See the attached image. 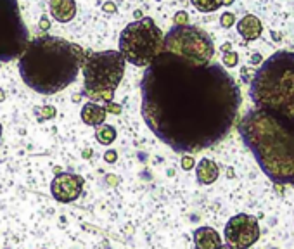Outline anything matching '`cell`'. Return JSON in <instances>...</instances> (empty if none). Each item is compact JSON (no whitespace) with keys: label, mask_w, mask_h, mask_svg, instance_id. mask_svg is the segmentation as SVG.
<instances>
[{"label":"cell","mask_w":294,"mask_h":249,"mask_svg":"<svg viewBox=\"0 0 294 249\" xmlns=\"http://www.w3.org/2000/svg\"><path fill=\"white\" fill-rule=\"evenodd\" d=\"M182 166H184V170H191L194 166V158L192 156H184L182 158Z\"/></svg>","instance_id":"22"},{"label":"cell","mask_w":294,"mask_h":249,"mask_svg":"<svg viewBox=\"0 0 294 249\" xmlns=\"http://www.w3.org/2000/svg\"><path fill=\"white\" fill-rule=\"evenodd\" d=\"M106 111H109V113H114V114H120V113H122V106H118V104H113V102H107Z\"/></svg>","instance_id":"24"},{"label":"cell","mask_w":294,"mask_h":249,"mask_svg":"<svg viewBox=\"0 0 294 249\" xmlns=\"http://www.w3.org/2000/svg\"><path fill=\"white\" fill-rule=\"evenodd\" d=\"M173 25L175 26H187L189 25V14L185 11H178L173 18Z\"/></svg>","instance_id":"19"},{"label":"cell","mask_w":294,"mask_h":249,"mask_svg":"<svg viewBox=\"0 0 294 249\" xmlns=\"http://www.w3.org/2000/svg\"><path fill=\"white\" fill-rule=\"evenodd\" d=\"M125 75V59L118 50L92 52L83 62V92L94 102H113Z\"/></svg>","instance_id":"5"},{"label":"cell","mask_w":294,"mask_h":249,"mask_svg":"<svg viewBox=\"0 0 294 249\" xmlns=\"http://www.w3.org/2000/svg\"><path fill=\"white\" fill-rule=\"evenodd\" d=\"M165 35L151 18H142L126 26L120 35V54L133 66L147 68L163 52Z\"/></svg>","instance_id":"6"},{"label":"cell","mask_w":294,"mask_h":249,"mask_svg":"<svg viewBox=\"0 0 294 249\" xmlns=\"http://www.w3.org/2000/svg\"><path fill=\"white\" fill-rule=\"evenodd\" d=\"M29 35L19 12L18 0H0V61L21 57Z\"/></svg>","instance_id":"8"},{"label":"cell","mask_w":294,"mask_h":249,"mask_svg":"<svg viewBox=\"0 0 294 249\" xmlns=\"http://www.w3.org/2000/svg\"><path fill=\"white\" fill-rule=\"evenodd\" d=\"M104 158H106V161H107V163L116 161V152H114V150H107L106 156H104Z\"/></svg>","instance_id":"25"},{"label":"cell","mask_w":294,"mask_h":249,"mask_svg":"<svg viewBox=\"0 0 294 249\" xmlns=\"http://www.w3.org/2000/svg\"><path fill=\"white\" fill-rule=\"evenodd\" d=\"M225 241L234 249H247L260 239V224L253 215L239 213L225 225Z\"/></svg>","instance_id":"9"},{"label":"cell","mask_w":294,"mask_h":249,"mask_svg":"<svg viewBox=\"0 0 294 249\" xmlns=\"http://www.w3.org/2000/svg\"><path fill=\"white\" fill-rule=\"evenodd\" d=\"M0 137H2V124H0Z\"/></svg>","instance_id":"33"},{"label":"cell","mask_w":294,"mask_h":249,"mask_svg":"<svg viewBox=\"0 0 294 249\" xmlns=\"http://www.w3.org/2000/svg\"><path fill=\"white\" fill-rule=\"evenodd\" d=\"M235 23V16L232 14V12H223L220 18V25L221 28H230V26H234Z\"/></svg>","instance_id":"20"},{"label":"cell","mask_w":294,"mask_h":249,"mask_svg":"<svg viewBox=\"0 0 294 249\" xmlns=\"http://www.w3.org/2000/svg\"><path fill=\"white\" fill-rule=\"evenodd\" d=\"M196 175H197V180L204 185H210L220 175V170H218L217 163L211 161V159L204 158L197 163V168H196Z\"/></svg>","instance_id":"15"},{"label":"cell","mask_w":294,"mask_h":249,"mask_svg":"<svg viewBox=\"0 0 294 249\" xmlns=\"http://www.w3.org/2000/svg\"><path fill=\"white\" fill-rule=\"evenodd\" d=\"M163 50L192 62L208 64L215 55L213 40L204 29L196 26H175L163 38Z\"/></svg>","instance_id":"7"},{"label":"cell","mask_w":294,"mask_h":249,"mask_svg":"<svg viewBox=\"0 0 294 249\" xmlns=\"http://www.w3.org/2000/svg\"><path fill=\"white\" fill-rule=\"evenodd\" d=\"M85 52L80 45L59 37L33 38L19 57V75L29 88L52 96L64 90L78 76Z\"/></svg>","instance_id":"3"},{"label":"cell","mask_w":294,"mask_h":249,"mask_svg":"<svg viewBox=\"0 0 294 249\" xmlns=\"http://www.w3.org/2000/svg\"><path fill=\"white\" fill-rule=\"evenodd\" d=\"M40 28L42 29H49V28H50V21H49V18H45V16H44V18L40 19Z\"/></svg>","instance_id":"26"},{"label":"cell","mask_w":294,"mask_h":249,"mask_svg":"<svg viewBox=\"0 0 294 249\" xmlns=\"http://www.w3.org/2000/svg\"><path fill=\"white\" fill-rule=\"evenodd\" d=\"M218 249H234V248H232V246H228V244H225V246H220Z\"/></svg>","instance_id":"31"},{"label":"cell","mask_w":294,"mask_h":249,"mask_svg":"<svg viewBox=\"0 0 294 249\" xmlns=\"http://www.w3.org/2000/svg\"><path fill=\"white\" fill-rule=\"evenodd\" d=\"M83 182L85 180L80 175H74V173H59L52 180V196L59 202L76 201L80 198L81 191H83Z\"/></svg>","instance_id":"10"},{"label":"cell","mask_w":294,"mask_h":249,"mask_svg":"<svg viewBox=\"0 0 294 249\" xmlns=\"http://www.w3.org/2000/svg\"><path fill=\"white\" fill-rule=\"evenodd\" d=\"M196 249H218L221 246V237L215 228L201 227L194 232Z\"/></svg>","instance_id":"12"},{"label":"cell","mask_w":294,"mask_h":249,"mask_svg":"<svg viewBox=\"0 0 294 249\" xmlns=\"http://www.w3.org/2000/svg\"><path fill=\"white\" fill-rule=\"evenodd\" d=\"M106 114H107L106 107H102L97 102H88L81 107V120H83L85 124H88V126H96L97 128L99 124L104 123Z\"/></svg>","instance_id":"14"},{"label":"cell","mask_w":294,"mask_h":249,"mask_svg":"<svg viewBox=\"0 0 294 249\" xmlns=\"http://www.w3.org/2000/svg\"><path fill=\"white\" fill-rule=\"evenodd\" d=\"M102 11L104 12H107V14H116V5L113 4V2H106V4L102 5Z\"/></svg>","instance_id":"23"},{"label":"cell","mask_w":294,"mask_h":249,"mask_svg":"<svg viewBox=\"0 0 294 249\" xmlns=\"http://www.w3.org/2000/svg\"><path fill=\"white\" fill-rule=\"evenodd\" d=\"M237 31H239V35L244 38V40L251 42V40L260 38L261 31H263V25H261V21L256 18V16L247 14L237 23Z\"/></svg>","instance_id":"13"},{"label":"cell","mask_w":294,"mask_h":249,"mask_svg":"<svg viewBox=\"0 0 294 249\" xmlns=\"http://www.w3.org/2000/svg\"><path fill=\"white\" fill-rule=\"evenodd\" d=\"M237 128L261 172L277 185L294 187V121L253 107Z\"/></svg>","instance_id":"2"},{"label":"cell","mask_w":294,"mask_h":249,"mask_svg":"<svg viewBox=\"0 0 294 249\" xmlns=\"http://www.w3.org/2000/svg\"><path fill=\"white\" fill-rule=\"evenodd\" d=\"M5 99V94H4V90H0V102Z\"/></svg>","instance_id":"30"},{"label":"cell","mask_w":294,"mask_h":249,"mask_svg":"<svg viewBox=\"0 0 294 249\" xmlns=\"http://www.w3.org/2000/svg\"><path fill=\"white\" fill-rule=\"evenodd\" d=\"M135 18H137V21L142 19V11H135Z\"/></svg>","instance_id":"28"},{"label":"cell","mask_w":294,"mask_h":249,"mask_svg":"<svg viewBox=\"0 0 294 249\" xmlns=\"http://www.w3.org/2000/svg\"><path fill=\"white\" fill-rule=\"evenodd\" d=\"M42 116H44V120H52L55 116V109L52 106H44L42 107Z\"/></svg>","instance_id":"21"},{"label":"cell","mask_w":294,"mask_h":249,"mask_svg":"<svg viewBox=\"0 0 294 249\" xmlns=\"http://www.w3.org/2000/svg\"><path fill=\"white\" fill-rule=\"evenodd\" d=\"M228 49H230V44H225V45H221V50H223V52H228Z\"/></svg>","instance_id":"29"},{"label":"cell","mask_w":294,"mask_h":249,"mask_svg":"<svg viewBox=\"0 0 294 249\" xmlns=\"http://www.w3.org/2000/svg\"><path fill=\"white\" fill-rule=\"evenodd\" d=\"M142 118L175 152L210 149L230 133L241 88L217 62L199 64L163 50L140 81Z\"/></svg>","instance_id":"1"},{"label":"cell","mask_w":294,"mask_h":249,"mask_svg":"<svg viewBox=\"0 0 294 249\" xmlns=\"http://www.w3.org/2000/svg\"><path fill=\"white\" fill-rule=\"evenodd\" d=\"M249 96L256 109L294 121V52L279 50L254 71Z\"/></svg>","instance_id":"4"},{"label":"cell","mask_w":294,"mask_h":249,"mask_svg":"<svg viewBox=\"0 0 294 249\" xmlns=\"http://www.w3.org/2000/svg\"><path fill=\"white\" fill-rule=\"evenodd\" d=\"M237 62H239V55L235 54V52H225L223 54V64L227 68L237 66Z\"/></svg>","instance_id":"18"},{"label":"cell","mask_w":294,"mask_h":249,"mask_svg":"<svg viewBox=\"0 0 294 249\" xmlns=\"http://www.w3.org/2000/svg\"><path fill=\"white\" fill-rule=\"evenodd\" d=\"M191 2L201 12H213L223 5V0H191Z\"/></svg>","instance_id":"17"},{"label":"cell","mask_w":294,"mask_h":249,"mask_svg":"<svg viewBox=\"0 0 294 249\" xmlns=\"http://www.w3.org/2000/svg\"><path fill=\"white\" fill-rule=\"evenodd\" d=\"M96 139L102 146H109L116 140V130L111 124H99L96 130Z\"/></svg>","instance_id":"16"},{"label":"cell","mask_w":294,"mask_h":249,"mask_svg":"<svg viewBox=\"0 0 294 249\" xmlns=\"http://www.w3.org/2000/svg\"><path fill=\"white\" fill-rule=\"evenodd\" d=\"M258 62H261V55L253 54V57H251V64H258Z\"/></svg>","instance_id":"27"},{"label":"cell","mask_w":294,"mask_h":249,"mask_svg":"<svg viewBox=\"0 0 294 249\" xmlns=\"http://www.w3.org/2000/svg\"><path fill=\"white\" fill-rule=\"evenodd\" d=\"M234 4V0H223V5H230Z\"/></svg>","instance_id":"32"},{"label":"cell","mask_w":294,"mask_h":249,"mask_svg":"<svg viewBox=\"0 0 294 249\" xmlns=\"http://www.w3.org/2000/svg\"><path fill=\"white\" fill-rule=\"evenodd\" d=\"M50 14L55 21L70 23L76 14V2L74 0H50Z\"/></svg>","instance_id":"11"}]
</instances>
